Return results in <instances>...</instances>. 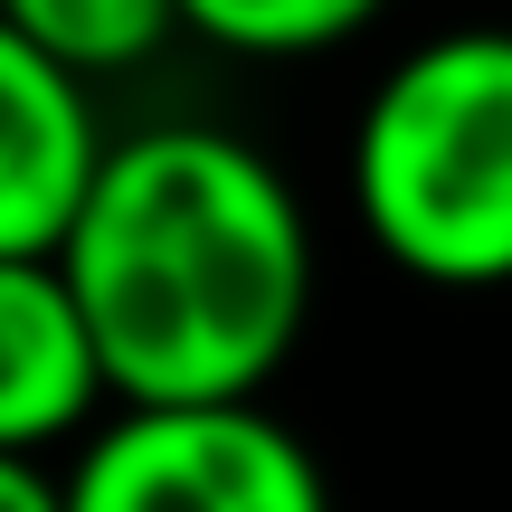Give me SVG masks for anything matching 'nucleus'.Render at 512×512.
Returning <instances> with one entry per match:
<instances>
[{
	"label": "nucleus",
	"instance_id": "nucleus-1",
	"mask_svg": "<svg viewBox=\"0 0 512 512\" xmlns=\"http://www.w3.org/2000/svg\"><path fill=\"white\" fill-rule=\"evenodd\" d=\"M57 266L124 408L256 399L313 313L304 200L219 124H152L114 143Z\"/></svg>",
	"mask_w": 512,
	"mask_h": 512
},
{
	"label": "nucleus",
	"instance_id": "nucleus-8",
	"mask_svg": "<svg viewBox=\"0 0 512 512\" xmlns=\"http://www.w3.org/2000/svg\"><path fill=\"white\" fill-rule=\"evenodd\" d=\"M0 512H67V475H48L38 456L0 446Z\"/></svg>",
	"mask_w": 512,
	"mask_h": 512
},
{
	"label": "nucleus",
	"instance_id": "nucleus-2",
	"mask_svg": "<svg viewBox=\"0 0 512 512\" xmlns=\"http://www.w3.org/2000/svg\"><path fill=\"white\" fill-rule=\"evenodd\" d=\"M370 247L446 294L512 285V29L418 38L351 124Z\"/></svg>",
	"mask_w": 512,
	"mask_h": 512
},
{
	"label": "nucleus",
	"instance_id": "nucleus-7",
	"mask_svg": "<svg viewBox=\"0 0 512 512\" xmlns=\"http://www.w3.org/2000/svg\"><path fill=\"white\" fill-rule=\"evenodd\" d=\"M389 0H181V19L228 57H323L361 38Z\"/></svg>",
	"mask_w": 512,
	"mask_h": 512
},
{
	"label": "nucleus",
	"instance_id": "nucleus-6",
	"mask_svg": "<svg viewBox=\"0 0 512 512\" xmlns=\"http://www.w3.org/2000/svg\"><path fill=\"white\" fill-rule=\"evenodd\" d=\"M0 19H10L19 38H38L57 67H76L86 86L162 57L171 29H190L181 0H0Z\"/></svg>",
	"mask_w": 512,
	"mask_h": 512
},
{
	"label": "nucleus",
	"instance_id": "nucleus-3",
	"mask_svg": "<svg viewBox=\"0 0 512 512\" xmlns=\"http://www.w3.org/2000/svg\"><path fill=\"white\" fill-rule=\"evenodd\" d=\"M67 512H332L313 446L256 399L124 408L67 465Z\"/></svg>",
	"mask_w": 512,
	"mask_h": 512
},
{
	"label": "nucleus",
	"instance_id": "nucleus-4",
	"mask_svg": "<svg viewBox=\"0 0 512 512\" xmlns=\"http://www.w3.org/2000/svg\"><path fill=\"white\" fill-rule=\"evenodd\" d=\"M105 124L76 67L0 19V256H57L105 171Z\"/></svg>",
	"mask_w": 512,
	"mask_h": 512
},
{
	"label": "nucleus",
	"instance_id": "nucleus-5",
	"mask_svg": "<svg viewBox=\"0 0 512 512\" xmlns=\"http://www.w3.org/2000/svg\"><path fill=\"white\" fill-rule=\"evenodd\" d=\"M114 399L95 323L76 304L57 256H0V446L10 456H48L57 437Z\"/></svg>",
	"mask_w": 512,
	"mask_h": 512
}]
</instances>
